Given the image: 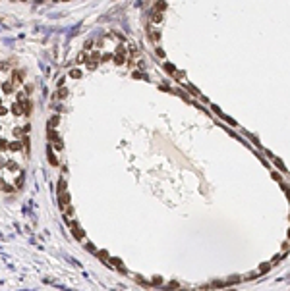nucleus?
I'll list each match as a JSON object with an SVG mask.
<instances>
[{"instance_id":"5","label":"nucleus","mask_w":290,"mask_h":291,"mask_svg":"<svg viewBox=\"0 0 290 291\" xmlns=\"http://www.w3.org/2000/svg\"><path fill=\"white\" fill-rule=\"evenodd\" d=\"M97 254H99V258H101V260L109 262V253H106V251H97Z\"/></svg>"},{"instance_id":"1","label":"nucleus","mask_w":290,"mask_h":291,"mask_svg":"<svg viewBox=\"0 0 290 291\" xmlns=\"http://www.w3.org/2000/svg\"><path fill=\"white\" fill-rule=\"evenodd\" d=\"M68 206H70V195H68V191H66V193H60V208L66 210Z\"/></svg>"},{"instance_id":"11","label":"nucleus","mask_w":290,"mask_h":291,"mask_svg":"<svg viewBox=\"0 0 290 291\" xmlns=\"http://www.w3.org/2000/svg\"><path fill=\"white\" fill-rule=\"evenodd\" d=\"M77 64H81V62H85V54H79V56H77V60H76Z\"/></svg>"},{"instance_id":"10","label":"nucleus","mask_w":290,"mask_h":291,"mask_svg":"<svg viewBox=\"0 0 290 291\" xmlns=\"http://www.w3.org/2000/svg\"><path fill=\"white\" fill-rule=\"evenodd\" d=\"M66 95H68V91H66V89H60V91H58V98H64Z\"/></svg>"},{"instance_id":"3","label":"nucleus","mask_w":290,"mask_h":291,"mask_svg":"<svg viewBox=\"0 0 290 291\" xmlns=\"http://www.w3.org/2000/svg\"><path fill=\"white\" fill-rule=\"evenodd\" d=\"M12 83L16 85V83H21V73L19 71H12Z\"/></svg>"},{"instance_id":"4","label":"nucleus","mask_w":290,"mask_h":291,"mask_svg":"<svg viewBox=\"0 0 290 291\" xmlns=\"http://www.w3.org/2000/svg\"><path fill=\"white\" fill-rule=\"evenodd\" d=\"M58 120H60L58 116H52V118H50V122H48V129H54V127L58 125Z\"/></svg>"},{"instance_id":"7","label":"nucleus","mask_w":290,"mask_h":291,"mask_svg":"<svg viewBox=\"0 0 290 291\" xmlns=\"http://www.w3.org/2000/svg\"><path fill=\"white\" fill-rule=\"evenodd\" d=\"M70 77L77 79V77H81V71H79V70H72V71H70Z\"/></svg>"},{"instance_id":"8","label":"nucleus","mask_w":290,"mask_h":291,"mask_svg":"<svg viewBox=\"0 0 290 291\" xmlns=\"http://www.w3.org/2000/svg\"><path fill=\"white\" fill-rule=\"evenodd\" d=\"M85 249L89 251V253H97V249H95V245H93V243H85Z\"/></svg>"},{"instance_id":"9","label":"nucleus","mask_w":290,"mask_h":291,"mask_svg":"<svg viewBox=\"0 0 290 291\" xmlns=\"http://www.w3.org/2000/svg\"><path fill=\"white\" fill-rule=\"evenodd\" d=\"M114 62L118 64V66H122V64L126 62V58H122V56H116V58H114Z\"/></svg>"},{"instance_id":"6","label":"nucleus","mask_w":290,"mask_h":291,"mask_svg":"<svg viewBox=\"0 0 290 291\" xmlns=\"http://www.w3.org/2000/svg\"><path fill=\"white\" fill-rule=\"evenodd\" d=\"M58 191H60V193H66V179L58 181Z\"/></svg>"},{"instance_id":"2","label":"nucleus","mask_w":290,"mask_h":291,"mask_svg":"<svg viewBox=\"0 0 290 291\" xmlns=\"http://www.w3.org/2000/svg\"><path fill=\"white\" fill-rule=\"evenodd\" d=\"M48 162L52 166H58V160H56V154L52 152V147H48Z\"/></svg>"}]
</instances>
